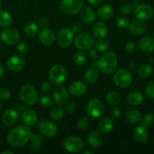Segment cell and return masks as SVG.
Here are the masks:
<instances>
[{"label": "cell", "mask_w": 154, "mask_h": 154, "mask_svg": "<svg viewBox=\"0 0 154 154\" xmlns=\"http://www.w3.org/2000/svg\"><path fill=\"white\" fill-rule=\"evenodd\" d=\"M32 135V132L28 126H18L8 132L7 141L11 147H22L30 141Z\"/></svg>", "instance_id": "obj_1"}, {"label": "cell", "mask_w": 154, "mask_h": 154, "mask_svg": "<svg viewBox=\"0 0 154 154\" xmlns=\"http://www.w3.org/2000/svg\"><path fill=\"white\" fill-rule=\"evenodd\" d=\"M98 69L101 72L110 75L117 70L118 66V58L114 51H107L101 57L97 62Z\"/></svg>", "instance_id": "obj_2"}, {"label": "cell", "mask_w": 154, "mask_h": 154, "mask_svg": "<svg viewBox=\"0 0 154 154\" xmlns=\"http://www.w3.org/2000/svg\"><path fill=\"white\" fill-rule=\"evenodd\" d=\"M20 98L24 105L32 106L38 100V92L32 85H24L20 90Z\"/></svg>", "instance_id": "obj_3"}, {"label": "cell", "mask_w": 154, "mask_h": 154, "mask_svg": "<svg viewBox=\"0 0 154 154\" xmlns=\"http://www.w3.org/2000/svg\"><path fill=\"white\" fill-rule=\"evenodd\" d=\"M113 81L119 88H126L129 87L132 82V73L128 69L122 68L116 71L113 76Z\"/></svg>", "instance_id": "obj_4"}, {"label": "cell", "mask_w": 154, "mask_h": 154, "mask_svg": "<svg viewBox=\"0 0 154 154\" xmlns=\"http://www.w3.org/2000/svg\"><path fill=\"white\" fill-rule=\"evenodd\" d=\"M67 76V70L61 64L54 65L50 69L49 79L53 84L60 85L63 84L66 81Z\"/></svg>", "instance_id": "obj_5"}, {"label": "cell", "mask_w": 154, "mask_h": 154, "mask_svg": "<svg viewBox=\"0 0 154 154\" xmlns=\"http://www.w3.org/2000/svg\"><path fill=\"white\" fill-rule=\"evenodd\" d=\"M83 0H62L60 8L63 13L69 15H74L79 13L83 8Z\"/></svg>", "instance_id": "obj_6"}, {"label": "cell", "mask_w": 154, "mask_h": 154, "mask_svg": "<svg viewBox=\"0 0 154 154\" xmlns=\"http://www.w3.org/2000/svg\"><path fill=\"white\" fill-rule=\"evenodd\" d=\"M74 45L79 51H89L94 46V38L89 33H81L74 39Z\"/></svg>", "instance_id": "obj_7"}, {"label": "cell", "mask_w": 154, "mask_h": 154, "mask_svg": "<svg viewBox=\"0 0 154 154\" xmlns=\"http://www.w3.org/2000/svg\"><path fill=\"white\" fill-rule=\"evenodd\" d=\"M105 105L99 99H92L87 102V113L92 118L100 117L105 112Z\"/></svg>", "instance_id": "obj_8"}, {"label": "cell", "mask_w": 154, "mask_h": 154, "mask_svg": "<svg viewBox=\"0 0 154 154\" xmlns=\"http://www.w3.org/2000/svg\"><path fill=\"white\" fill-rule=\"evenodd\" d=\"M84 147V141L81 138L78 136H71L63 141V147L65 150L70 153H78Z\"/></svg>", "instance_id": "obj_9"}, {"label": "cell", "mask_w": 154, "mask_h": 154, "mask_svg": "<svg viewBox=\"0 0 154 154\" xmlns=\"http://www.w3.org/2000/svg\"><path fill=\"white\" fill-rule=\"evenodd\" d=\"M73 31L70 28H63L57 34V41L59 46L62 48H68L74 42Z\"/></svg>", "instance_id": "obj_10"}, {"label": "cell", "mask_w": 154, "mask_h": 154, "mask_svg": "<svg viewBox=\"0 0 154 154\" xmlns=\"http://www.w3.org/2000/svg\"><path fill=\"white\" fill-rule=\"evenodd\" d=\"M0 38L6 45H13L17 43L20 38V32L14 28H6L2 32Z\"/></svg>", "instance_id": "obj_11"}, {"label": "cell", "mask_w": 154, "mask_h": 154, "mask_svg": "<svg viewBox=\"0 0 154 154\" xmlns=\"http://www.w3.org/2000/svg\"><path fill=\"white\" fill-rule=\"evenodd\" d=\"M154 13L153 8L147 4H141L135 8V15L138 20L147 21L153 17Z\"/></svg>", "instance_id": "obj_12"}, {"label": "cell", "mask_w": 154, "mask_h": 154, "mask_svg": "<svg viewBox=\"0 0 154 154\" xmlns=\"http://www.w3.org/2000/svg\"><path fill=\"white\" fill-rule=\"evenodd\" d=\"M39 131L42 135L47 138H52L57 134L58 127L51 120H43L39 124Z\"/></svg>", "instance_id": "obj_13"}, {"label": "cell", "mask_w": 154, "mask_h": 154, "mask_svg": "<svg viewBox=\"0 0 154 154\" xmlns=\"http://www.w3.org/2000/svg\"><path fill=\"white\" fill-rule=\"evenodd\" d=\"M8 69L11 72H20L25 66V60L22 57L18 55H14L8 59L6 62Z\"/></svg>", "instance_id": "obj_14"}, {"label": "cell", "mask_w": 154, "mask_h": 154, "mask_svg": "<svg viewBox=\"0 0 154 154\" xmlns=\"http://www.w3.org/2000/svg\"><path fill=\"white\" fill-rule=\"evenodd\" d=\"M69 91L63 86H60L54 90L53 98L56 103H57L58 105L66 104L69 100Z\"/></svg>", "instance_id": "obj_15"}, {"label": "cell", "mask_w": 154, "mask_h": 154, "mask_svg": "<svg viewBox=\"0 0 154 154\" xmlns=\"http://www.w3.org/2000/svg\"><path fill=\"white\" fill-rule=\"evenodd\" d=\"M38 40L41 44L45 46L51 45L56 40V35L52 29L45 28L41 31L38 35Z\"/></svg>", "instance_id": "obj_16"}, {"label": "cell", "mask_w": 154, "mask_h": 154, "mask_svg": "<svg viewBox=\"0 0 154 154\" xmlns=\"http://www.w3.org/2000/svg\"><path fill=\"white\" fill-rule=\"evenodd\" d=\"M19 114L14 109L6 110L2 116V121L6 126H12L18 121Z\"/></svg>", "instance_id": "obj_17"}, {"label": "cell", "mask_w": 154, "mask_h": 154, "mask_svg": "<svg viewBox=\"0 0 154 154\" xmlns=\"http://www.w3.org/2000/svg\"><path fill=\"white\" fill-rule=\"evenodd\" d=\"M87 85L81 81H77L73 82L69 86V93L72 96L79 97L84 96L87 93Z\"/></svg>", "instance_id": "obj_18"}, {"label": "cell", "mask_w": 154, "mask_h": 154, "mask_svg": "<svg viewBox=\"0 0 154 154\" xmlns=\"http://www.w3.org/2000/svg\"><path fill=\"white\" fill-rule=\"evenodd\" d=\"M129 32L135 35H142L146 32V25L144 21L140 20H132L128 26Z\"/></svg>", "instance_id": "obj_19"}, {"label": "cell", "mask_w": 154, "mask_h": 154, "mask_svg": "<svg viewBox=\"0 0 154 154\" xmlns=\"http://www.w3.org/2000/svg\"><path fill=\"white\" fill-rule=\"evenodd\" d=\"M93 37L96 39L103 38L107 35L108 32V27L107 24L104 22H96L93 25V29H92Z\"/></svg>", "instance_id": "obj_20"}, {"label": "cell", "mask_w": 154, "mask_h": 154, "mask_svg": "<svg viewBox=\"0 0 154 154\" xmlns=\"http://www.w3.org/2000/svg\"><path fill=\"white\" fill-rule=\"evenodd\" d=\"M87 142L90 147L97 149L102 146L103 143V138L99 132L96 131H92L87 135Z\"/></svg>", "instance_id": "obj_21"}, {"label": "cell", "mask_w": 154, "mask_h": 154, "mask_svg": "<svg viewBox=\"0 0 154 154\" xmlns=\"http://www.w3.org/2000/svg\"><path fill=\"white\" fill-rule=\"evenodd\" d=\"M81 19L86 24L93 23L96 19V13L93 8L87 6L81 9Z\"/></svg>", "instance_id": "obj_22"}, {"label": "cell", "mask_w": 154, "mask_h": 154, "mask_svg": "<svg viewBox=\"0 0 154 154\" xmlns=\"http://www.w3.org/2000/svg\"><path fill=\"white\" fill-rule=\"evenodd\" d=\"M22 121L26 126H34L38 120V117L36 113L34 111L30 109H26L21 114Z\"/></svg>", "instance_id": "obj_23"}, {"label": "cell", "mask_w": 154, "mask_h": 154, "mask_svg": "<svg viewBox=\"0 0 154 154\" xmlns=\"http://www.w3.org/2000/svg\"><path fill=\"white\" fill-rule=\"evenodd\" d=\"M140 49L144 53H151L154 51V39L149 36H144L140 39L138 42Z\"/></svg>", "instance_id": "obj_24"}, {"label": "cell", "mask_w": 154, "mask_h": 154, "mask_svg": "<svg viewBox=\"0 0 154 154\" xmlns=\"http://www.w3.org/2000/svg\"><path fill=\"white\" fill-rule=\"evenodd\" d=\"M134 138L138 143H144L149 138V132L147 128L143 126H138L135 129L133 132Z\"/></svg>", "instance_id": "obj_25"}, {"label": "cell", "mask_w": 154, "mask_h": 154, "mask_svg": "<svg viewBox=\"0 0 154 154\" xmlns=\"http://www.w3.org/2000/svg\"><path fill=\"white\" fill-rule=\"evenodd\" d=\"M126 121L132 125H137L142 120V114L138 110H129L125 114Z\"/></svg>", "instance_id": "obj_26"}, {"label": "cell", "mask_w": 154, "mask_h": 154, "mask_svg": "<svg viewBox=\"0 0 154 154\" xmlns=\"http://www.w3.org/2000/svg\"><path fill=\"white\" fill-rule=\"evenodd\" d=\"M143 101H144V96L139 91H132L126 96L127 103L132 106L141 105Z\"/></svg>", "instance_id": "obj_27"}, {"label": "cell", "mask_w": 154, "mask_h": 154, "mask_svg": "<svg viewBox=\"0 0 154 154\" xmlns=\"http://www.w3.org/2000/svg\"><path fill=\"white\" fill-rule=\"evenodd\" d=\"M97 16L102 20H108L114 16V10L111 6L104 5L98 9Z\"/></svg>", "instance_id": "obj_28"}, {"label": "cell", "mask_w": 154, "mask_h": 154, "mask_svg": "<svg viewBox=\"0 0 154 154\" xmlns=\"http://www.w3.org/2000/svg\"><path fill=\"white\" fill-rule=\"evenodd\" d=\"M114 129V121L109 117H105L99 123V129L103 133H108Z\"/></svg>", "instance_id": "obj_29"}, {"label": "cell", "mask_w": 154, "mask_h": 154, "mask_svg": "<svg viewBox=\"0 0 154 154\" xmlns=\"http://www.w3.org/2000/svg\"><path fill=\"white\" fill-rule=\"evenodd\" d=\"M99 71L97 70V68L95 67H90V69H89L86 72L85 75H84L86 82L90 84H95L99 79Z\"/></svg>", "instance_id": "obj_30"}, {"label": "cell", "mask_w": 154, "mask_h": 154, "mask_svg": "<svg viewBox=\"0 0 154 154\" xmlns=\"http://www.w3.org/2000/svg\"><path fill=\"white\" fill-rule=\"evenodd\" d=\"M13 18L11 14L6 10H0V26L7 28L12 24Z\"/></svg>", "instance_id": "obj_31"}, {"label": "cell", "mask_w": 154, "mask_h": 154, "mask_svg": "<svg viewBox=\"0 0 154 154\" xmlns=\"http://www.w3.org/2000/svg\"><path fill=\"white\" fill-rule=\"evenodd\" d=\"M106 101L112 105H117L121 102V96L117 91H110L106 95Z\"/></svg>", "instance_id": "obj_32"}, {"label": "cell", "mask_w": 154, "mask_h": 154, "mask_svg": "<svg viewBox=\"0 0 154 154\" xmlns=\"http://www.w3.org/2000/svg\"><path fill=\"white\" fill-rule=\"evenodd\" d=\"M24 33L29 37H34L38 33V26L35 23H29L24 26Z\"/></svg>", "instance_id": "obj_33"}, {"label": "cell", "mask_w": 154, "mask_h": 154, "mask_svg": "<svg viewBox=\"0 0 154 154\" xmlns=\"http://www.w3.org/2000/svg\"><path fill=\"white\" fill-rule=\"evenodd\" d=\"M65 115V111L63 108L60 106H55L51 109L50 112V116L53 120L59 121L62 120Z\"/></svg>", "instance_id": "obj_34"}, {"label": "cell", "mask_w": 154, "mask_h": 154, "mask_svg": "<svg viewBox=\"0 0 154 154\" xmlns=\"http://www.w3.org/2000/svg\"><path fill=\"white\" fill-rule=\"evenodd\" d=\"M31 147L33 150H38L42 146V142L44 141V138L42 135L38 133H34L31 137Z\"/></svg>", "instance_id": "obj_35"}, {"label": "cell", "mask_w": 154, "mask_h": 154, "mask_svg": "<svg viewBox=\"0 0 154 154\" xmlns=\"http://www.w3.org/2000/svg\"><path fill=\"white\" fill-rule=\"evenodd\" d=\"M153 72V68L150 65L144 64L140 66L138 70V76L141 78H147L150 76Z\"/></svg>", "instance_id": "obj_36"}, {"label": "cell", "mask_w": 154, "mask_h": 154, "mask_svg": "<svg viewBox=\"0 0 154 154\" xmlns=\"http://www.w3.org/2000/svg\"><path fill=\"white\" fill-rule=\"evenodd\" d=\"M74 61L78 66H84L87 63V56L83 51H79L74 54Z\"/></svg>", "instance_id": "obj_37"}, {"label": "cell", "mask_w": 154, "mask_h": 154, "mask_svg": "<svg viewBox=\"0 0 154 154\" xmlns=\"http://www.w3.org/2000/svg\"><path fill=\"white\" fill-rule=\"evenodd\" d=\"M109 42L105 38H103L98 39V41L95 43L94 45L96 47V49L99 52H105L109 48Z\"/></svg>", "instance_id": "obj_38"}, {"label": "cell", "mask_w": 154, "mask_h": 154, "mask_svg": "<svg viewBox=\"0 0 154 154\" xmlns=\"http://www.w3.org/2000/svg\"><path fill=\"white\" fill-rule=\"evenodd\" d=\"M153 123L154 114L153 113H149V114H146L144 118H142V120H141V126H144L146 128H148L150 126H152Z\"/></svg>", "instance_id": "obj_39"}, {"label": "cell", "mask_w": 154, "mask_h": 154, "mask_svg": "<svg viewBox=\"0 0 154 154\" xmlns=\"http://www.w3.org/2000/svg\"><path fill=\"white\" fill-rule=\"evenodd\" d=\"M78 129L81 131L87 130L90 126V120H89L88 117H83L79 119L77 123Z\"/></svg>", "instance_id": "obj_40"}, {"label": "cell", "mask_w": 154, "mask_h": 154, "mask_svg": "<svg viewBox=\"0 0 154 154\" xmlns=\"http://www.w3.org/2000/svg\"><path fill=\"white\" fill-rule=\"evenodd\" d=\"M129 20L126 17L122 16V17H117V20H116V24H117V27L120 29H126L128 28L129 25Z\"/></svg>", "instance_id": "obj_41"}, {"label": "cell", "mask_w": 154, "mask_h": 154, "mask_svg": "<svg viewBox=\"0 0 154 154\" xmlns=\"http://www.w3.org/2000/svg\"><path fill=\"white\" fill-rule=\"evenodd\" d=\"M39 103H40V105L42 108H49L52 106L53 99L48 96H42V97L39 99Z\"/></svg>", "instance_id": "obj_42"}, {"label": "cell", "mask_w": 154, "mask_h": 154, "mask_svg": "<svg viewBox=\"0 0 154 154\" xmlns=\"http://www.w3.org/2000/svg\"><path fill=\"white\" fill-rule=\"evenodd\" d=\"M17 49L18 52L23 55H26L29 53V45L25 42H20L17 44Z\"/></svg>", "instance_id": "obj_43"}, {"label": "cell", "mask_w": 154, "mask_h": 154, "mask_svg": "<svg viewBox=\"0 0 154 154\" xmlns=\"http://www.w3.org/2000/svg\"><path fill=\"white\" fill-rule=\"evenodd\" d=\"M145 93L147 96L154 99V81L148 83L145 87Z\"/></svg>", "instance_id": "obj_44"}, {"label": "cell", "mask_w": 154, "mask_h": 154, "mask_svg": "<svg viewBox=\"0 0 154 154\" xmlns=\"http://www.w3.org/2000/svg\"><path fill=\"white\" fill-rule=\"evenodd\" d=\"M11 91L8 88H2L0 90V100L6 101L10 98Z\"/></svg>", "instance_id": "obj_45"}, {"label": "cell", "mask_w": 154, "mask_h": 154, "mask_svg": "<svg viewBox=\"0 0 154 154\" xmlns=\"http://www.w3.org/2000/svg\"><path fill=\"white\" fill-rule=\"evenodd\" d=\"M51 83L48 82V81H44L40 85V90L43 93H48L51 91Z\"/></svg>", "instance_id": "obj_46"}, {"label": "cell", "mask_w": 154, "mask_h": 154, "mask_svg": "<svg viewBox=\"0 0 154 154\" xmlns=\"http://www.w3.org/2000/svg\"><path fill=\"white\" fill-rule=\"evenodd\" d=\"M125 50H126V51L127 53L132 54V53L136 51L137 45H135L134 42H129V43L126 44V45L125 46Z\"/></svg>", "instance_id": "obj_47"}, {"label": "cell", "mask_w": 154, "mask_h": 154, "mask_svg": "<svg viewBox=\"0 0 154 154\" xmlns=\"http://www.w3.org/2000/svg\"><path fill=\"white\" fill-rule=\"evenodd\" d=\"M89 57H90L92 60L96 61L99 58V52L96 49H91L89 50Z\"/></svg>", "instance_id": "obj_48"}, {"label": "cell", "mask_w": 154, "mask_h": 154, "mask_svg": "<svg viewBox=\"0 0 154 154\" xmlns=\"http://www.w3.org/2000/svg\"><path fill=\"white\" fill-rule=\"evenodd\" d=\"M111 117L114 119H117L120 117L121 115V110L119 107H114V108H111Z\"/></svg>", "instance_id": "obj_49"}, {"label": "cell", "mask_w": 154, "mask_h": 154, "mask_svg": "<svg viewBox=\"0 0 154 154\" xmlns=\"http://www.w3.org/2000/svg\"><path fill=\"white\" fill-rule=\"evenodd\" d=\"M49 24V20L47 17H41L38 19V25L42 28H47Z\"/></svg>", "instance_id": "obj_50"}, {"label": "cell", "mask_w": 154, "mask_h": 154, "mask_svg": "<svg viewBox=\"0 0 154 154\" xmlns=\"http://www.w3.org/2000/svg\"><path fill=\"white\" fill-rule=\"evenodd\" d=\"M132 11V6L129 4L123 5L120 8V12L123 14H128L131 13Z\"/></svg>", "instance_id": "obj_51"}, {"label": "cell", "mask_w": 154, "mask_h": 154, "mask_svg": "<svg viewBox=\"0 0 154 154\" xmlns=\"http://www.w3.org/2000/svg\"><path fill=\"white\" fill-rule=\"evenodd\" d=\"M66 109L69 113L73 114V113H75L77 110L76 104L74 103V102H69V103H68L67 105H66Z\"/></svg>", "instance_id": "obj_52"}, {"label": "cell", "mask_w": 154, "mask_h": 154, "mask_svg": "<svg viewBox=\"0 0 154 154\" xmlns=\"http://www.w3.org/2000/svg\"><path fill=\"white\" fill-rule=\"evenodd\" d=\"M71 29H72V30L73 31L74 33L79 32L82 29V26H81V24L78 23H77L74 24L73 26H72Z\"/></svg>", "instance_id": "obj_53"}, {"label": "cell", "mask_w": 154, "mask_h": 154, "mask_svg": "<svg viewBox=\"0 0 154 154\" xmlns=\"http://www.w3.org/2000/svg\"><path fill=\"white\" fill-rule=\"evenodd\" d=\"M90 5L93 6H99L103 3L104 0H87Z\"/></svg>", "instance_id": "obj_54"}, {"label": "cell", "mask_w": 154, "mask_h": 154, "mask_svg": "<svg viewBox=\"0 0 154 154\" xmlns=\"http://www.w3.org/2000/svg\"><path fill=\"white\" fill-rule=\"evenodd\" d=\"M25 108L23 105H20V104H18L16 106V111H17L18 114H22V113L25 111Z\"/></svg>", "instance_id": "obj_55"}, {"label": "cell", "mask_w": 154, "mask_h": 154, "mask_svg": "<svg viewBox=\"0 0 154 154\" xmlns=\"http://www.w3.org/2000/svg\"><path fill=\"white\" fill-rule=\"evenodd\" d=\"M5 73V66L2 63L0 62V78L3 76Z\"/></svg>", "instance_id": "obj_56"}, {"label": "cell", "mask_w": 154, "mask_h": 154, "mask_svg": "<svg viewBox=\"0 0 154 154\" xmlns=\"http://www.w3.org/2000/svg\"><path fill=\"white\" fill-rule=\"evenodd\" d=\"M129 69L131 71H135L136 69V65L135 63H132L129 65Z\"/></svg>", "instance_id": "obj_57"}, {"label": "cell", "mask_w": 154, "mask_h": 154, "mask_svg": "<svg viewBox=\"0 0 154 154\" xmlns=\"http://www.w3.org/2000/svg\"><path fill=\"white\" fill-rule=\"evenodd\" d=\"M83 153L84 154H93V152L91 151V150H84V151H83Z\"/></svg>", "instance_id": "obj_58"}, {"label": "cell", "mask_w": 154, "mask_h": 154, "mask_svg": "<svg viewBox=\"0 0 154 154\" xmlns=\"http://www.w3.org/2000/svg\"><path fill=\"white\" fill-rule=\"evenodd\" d=\"M14 153L11 151H3L2 152L1 154H13Z\"/></svg>", "instance_id": "obj_59"}, {"label": "cell", "mask_w": 154, "mask_h": 154, "mask_svg": "<svg viewBox=\"0 0 154 154\" xmlns=\"http://www.w3.org/2000/svg\"><path fill=\"white\" fill-rule=\"evenodd\" d=\"M1 110H2V105H1V102H0V112H1Z\"/></svg>", "instance_id": "obj_60"}, {"label": "cell", "mask_w": 154, "mask_h": 154, "mask_svg": "<svg viewBox=\"0 0 154 154\" xmlns=\"http://www.w3.org/2000/svg\"><path fill=\"white\" fill-rule=\"evenodd\" d=\"M1 7H2V2L1 1H0V8H1Z\"/></svg>", "instance_id": "obj_61"}, {"label": "cell", "mask_w": 154, "mask_h": 154, "mask_svg": "<svg viewBox=\"0 0 154 154\" xmlns=\"http://www.w3.org/2000/svg\"><path fill=\"white\" fill-rule=\"evenodd\" d=\"M0 48H1V44H0Z\"/></svg>", "instance_id": "obj_62"}]
</instances>
